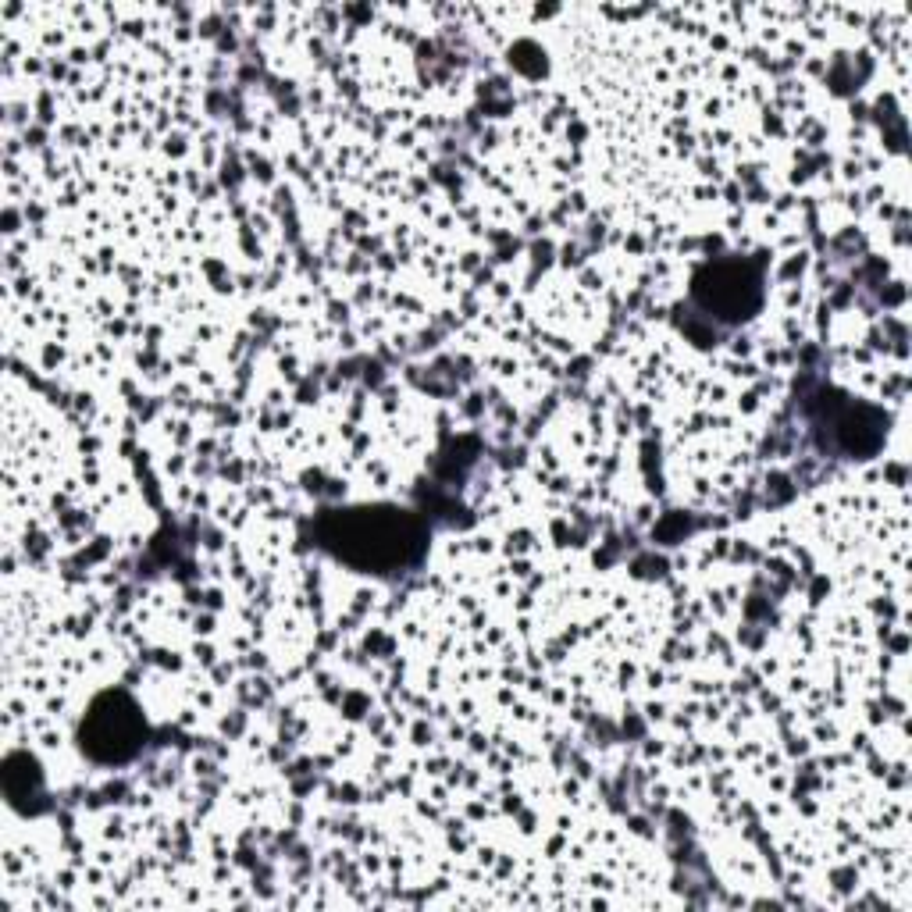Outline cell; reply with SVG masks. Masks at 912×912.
Returning a JSON list of instances; mask_svg holds the SVG:
<instances>
[{
	"label": "cell",
	"mask_w": 912,
	"mask_h": 912,
	"mask_svg": "<svg viewBox=\"0 0 912 912\" xmlns=\"http://www.w3.org/2000/svg\"><path fill=\"white\" fill-rule=\"evenodd\" d=\"M342 538H371V531H367V521H364V513L360 517H342ZM399 531V513L396 517H378V531H375V538H382V535H396ZM378 563H396L392 560L389 553L382 549V542H375V567Z\"/></svg>",
	"instance_id": "1"
}]
</instances>
